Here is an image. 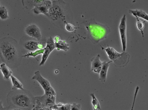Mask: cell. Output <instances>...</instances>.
Listing matches in <instances>:
<instances>
[{
  "instance_id": "ba28073f",
  "label": "cell",
  "mask_w": 148,
  "mask_h": 110,
  "mask_svg": "<svg viewBox=\"0 0 148 110\" xmlns=\"http://www.w3.org/2000/svg\"><path fill=\"white\" fill-rule=\"evenodd\" d=\"M51 4L52 3L49 0H45L37 4L32 11L35 14L42 13L47 16L49 9Z\"/></svg>"
},
{
  "instance_id": "5bb4252c",
  "label": "cell",
  "mask_w": 148,
  "mask_h": 110,
  "mask_svg": "<svg viewBox=\"0 0 148 110\" xmlns=\"http://www.w3.org/2000/svg\"><path fill=\"white\" fill-rule=\"evenodd\" d=\"M40 42L33 40L26 41L23 44V47L26 50L34 51L38 49V45Z\"/></svg>"
},
{
  "instance_id": "8fae6325",
  "label": "cell",
  "mask_w": 148,
  "mask_h": 110,
  "mask_svg": "<svg viewBox=\"0 0 148 110\" xmlns=\"http://www.w3.org/2000/svg\"><path fill=\"white\" fill-rule=\"evenodd\" d=\"M111 62H112L111 60L108 62L104 61L102 62L101 69L99 73V80L103 83L106 81L108 69Z\"/></svg>"
},
{
  "instance_id": "9a60e30c",
  "label": "cell",
  "mask_w": 148,
  "mask_h": 110,
  "mask_svg": "<svg viewBox=\"0 0 148 110\" xmlns=\"http://www.w3.org/2000/svg\"><path fill=\"white\" fill-rule=\"evenodd\" d=\"M10 78L12 84V90L24 89L22 83L17 78L12 75L11 76Z\"/></svg>"
},
{
  "instance_id": "4316f807",
  "label": "cell",
  "mask_w": 148,
  "mask_h": 110,
  "mask_svg": "<svg viewBox=\"0 0 148 110\" xmlns=\"http://www.w3.org/2000/svg\"></svg>"
},
{
  "instance_id": "d4e9b609",
  "label": "cell",
  "mask_w": 148,
  "mask_h": 110,
  "mask_svg": "<svg viewBox=\"0 0 148 110\" xmlns=\"http://www.w3.org/2000/svg\"><path fill=\"white\" fill-rule=\"evenodd\" d=\"M102 67V66L97 67L94 69L92 71L94 72L99 74Z\"/></svg>"
},
{
  "instance_id": "ffe728a7",
  "label": "cell",
  "mask_w": 148,
  "mask_h": 110,
  "mask_svg": "<svg viewBox=\"0 0 148 110\" xmlns=\"http://www.w3.org/2000/svg\"><path fill=\"white\" fill-rule=\"evenodd\" d=\"M90 95L92 97V103L93 106L94 110H101L99 103L98 100L95 97L94 94L91 93L90 94Z\"/></svg>"
},
{
  "instance_id": "603a6c76",
  "label": "cell",
  "mask_w": 148,
  "mask_h": 110,
  "mask_svg": "<svg viewBox=\"0 0 148 110\" xmlns=\"http://www.w3.org/2000/svg\"><path fill=\"white\" fill-rule=\"evenodd\" d=\"M66 30L69 31H73L75 29V27L70 23H66L65 26Z\"/></svg>"
},
{
  "instance_id": "44dd1931",
  "label": "cell",
  "mask_w": 148,
  "mask_h": 110,
  "mask_svg": "<svg viewBox=\"0 0 148 110\" xmlns=\"http://www.w3.org/2000/svg\"><path fill=\"white\" fill-rule=\"evenodd\" d=\"M136 20V26L138 29L140 31L142 36L144 37L143 29L145 27V22L140 20L138 18L137 16L135 17Z\"/></svg>"
},
{
  "instance_id": "4fadbf2b",
  "label": "cell",
  "mask_w": 148,
  "mask_h": 110,
  "mask_svg": "<svg viewBox=\"0 0 148 110\" xmlns=\"http://www.w3.org/2000/svg\"><path fill=\"white\" fill-rule=\"evenodd\" d=\"M128 12L134 17L137 16L138 18H140L148 22V14L145 11L142 9H130L129 10Z\"/></svg>"
},
{
  "instance_id": "277c9868",
  "label": "cell",
  "mask_w": 148,
  "mask_h": 110,
  "mask_svg": "<svg viewBox=\"0 0 148 110\" xmlns=\"http://www.w3.org/2000/svg\"><path fill=\"white\" fill-rule=\"evenodd\" d=\"M69 7L61 0H53L51 6L49 9L47 16L53 22H59L65 26L68 12H71Z\"/></svg>"
},
{
  "instance_id": "52a82bcc",
  "label": "cell",
  "mask_w": 148,
  "mask_h": 110,
  "mask_svg": "<svg viewBox=\"0 0 148 110\" xmlns=\"http://www.w3.org/2000/svg\"><path fill=\"white\" fill-rule=\"evenodd\" d=\"M45 50L42 57L41 61L39 65H43L50 53L56 48L54 40L51 37H50L47 40L46 42V45L44 48Z\"/></svg>"
},
{
  "instance_id": "e0dca14e",
  "label": "cell",
  "mask_w": 148,
  "mask_h": 110,
  "mask_svg": "<svg viewBox=\"0 0 148 110\" xmlns=\"http://www.w3.org/2000/svg\"><path fill=\"white\" fill-rule=\"evenodd\" d=\"M100 55L98 54L90 59L91 71H92L95 68L102 66V62L100 60Z\"/></svg>"
},
{
  "instance_id": "2e32d148",
  "label": "cell",
  "mask_w": 148,
  "mask_h": 110,
  "mask_svg": "<svg viewBox=\"0 0 148 110\" xmlns=\"http://www.w3.org/2000/svg\"><path fill=\"white\" fill-rule=\"evenodd\" d=\"M54 42L56 48H57L58 50H62L67 51L69 49V45L65 40L60 39L58 40L54 41Z\"/></svg>"
},
{
  "instance_id": "ac0fdd59",
  "label": "cell",
  "mask_w": 148,
  "mask_h": 110,
  "mask_svg": "<svg viewBox=\"0 0 148 110\" xmlns=\"http://www.w3.org/2000/svg\"><path fill=\"white\" fill-rule=\"evenodd\" d=\"M9 18L7 9L4 6H0V19L4 20H6Z\"/></svg>"
},
{
  "instance_id": "7a4b0ae2",
  "label": "cell",
  "mask_w": 148,
  "mask_h": 110,
  "mask_svg": "<svg viewBox=\"0 0 148 110\" xmlns=\"http://www.w3.org/2000/svg\"><path fill=\"white\" fill-rule=\"evenodd\" d=\"M8 105L5 110H33L36 101L30 92L25 89L10 91L6 97Z\"/></svg>"
},
{
  "instance_id": "30bf717a",
  "label": "cell",
  "mask_w": 148,
  "mask_h": 110,
  "mask_svg": "<svg viewBox=\"0 0 148 110\" xmlns=\"http://www.w3.org/2000/svg\"><path fill=\"white\" fill-rule=\"evenodd\" d=\"M38 81L44 91L48 90L51 86L48 80L43 78L41 75L39 71L35 72L32 78Z\"/></svg>"
},
{
  "instance_id": "5b68a950",
  "label": "cell",
  "mask_w": 148,
  "mask_h": 110,
  "mask_svg": "<svg viewBox=\"0 0 148 110\" xmlns=\"http://www.w3.org/2000/svg\"><path fill=\"white\" fill-rule=\"evenodd\" d=\"M100 46L102 50L105 51L109 59L113 62L114 65L116 67H124L130 61V55L128 53L123 51L119 53L113 48L109 46L104 48Z\"/></svg>"
},
{
  "instance_id": "484cf974",
  "label": "cell",
  "mask_w": 148,
  "mask_h": 110,
  "mask_svg": "<svg viewBox=\"0 0 148 110\" xmlns=\"http://www.w3.org/2000/svg\"><path fill=\"white\" fill-rule=\"evenodd\" d=\"M5 110V107H4L3 105V102L0 100V110Z\"/></svg>"
},
{
  "instance_id": "9c48e42d",
  "label": "cell",
  "mask_w": 148,
  "mask_h": 110,
  "mask_svg": "<svg viewBox=\"0 0 148 110\" xmlns=\"http://www.w3.org/2000/svg\"><path fill=\"white\" fill-rule=\"evenodd\" d=\"M25 32L29 36L40 40L41 37L40 30L37 26L32 24L27 26L25 29Z\"/></svg>"
},
{
  "instance_id": "cb8c5ba5",
  "label": "cell",
  "mask_w": 148,
  "mask_h": 110,
  "mask_svg": "<svg viewBox=\"0 0 148 110\" xmlns=\"http://www.w3.org/2000/svg\"><path fill=\"white\" fill-rule=\"evenodd\" d=\"M81 109V106L80 104L74 103L71 105V110H80Z\"/></svg>"
},
{
  "instance_id": "7c38bea8",
  "label": "cell",
  "mask_w": 148,
  "mask_h": 110,
  "mask_svg": "<svg viewBox=\"0 0 148 110\" xmlns=\"http://www.w3.org/2000/svg\"><path fill=\"white\" fill-rule=\"evenodd\" d=\"M0 70L3 75V79L6 81L9 80L12 74L11 68L3 62L0 64Z\"/></svg>"
},
{
  "instance_id": "3957f363",
  "label": "cell",
  "mask_w": 148,
  "mask_h": 110,
  "mask_svg": "<svg viewBox=\"0 0 148 110\" xmlns=\"http://www.w3.org/2000/svg\"><path fill=\"white\" fill-rule=\"evenodd\" d=\"M84 24L87 31V38L94 44L106 38L110 32L108 26L98 22L94 19L85 21Z\"/></svg>"
},
{
  "instance_id": "d6986e66",
  "label": "cell",
  "mask_w": 148,
  "mask_h": 110,
  "mask_svg": "<svg viewBox=\"0 0 148 110\" xmlns=\"http://www.w3.org/2000/svg\"><path fill=\"white\" fill-rule=\"evenodd\" d=\"M45 49L44 48L37 50L34 51H31L26 53L25 55L22 56V57H35L37 55L43 54Z\"/></svg>"
},
{
  "instance_id": "7402d4cb",
  "label": "cell",
  "mask_w": 148,
  "mask_h": 110,
  "mask_svg": "<svg viewBox=\"0 0 148 110\" xmlns=\"http://www.w3.org/2000/svg\"><path fill=\"white\" fill-rule=\"evenodd\" d=\"M56 110H71V104L59 103L56 105Z\"/></svg>"
},
{
  "instance_id": "8992f818",
  "label": "cell",
  "mask_w": 148,
  "mask_h": 110,
  "mask_svg": "<svg viewBox=\"0 0 148 110\" xmlns=\"http://www.w3.org/2000/svg\"><path fill=\"white\" fill-rule=\"evenodd\" d=\"M126 21V16L124 14L121 18L118 26L123 51H125L127 46Z\"/></svg>"
},
{
  "instance_id": "6da1fadb",
  "label": "cell",
  "mask_w": 148,
  "mask_h": 110,
  "mask_svg": "<svg viewBox=\"0 0 148 110\" xmlns=\"http://www.w3.org/2000/svg\"><path fill=\"white\" fill-rule=\"evenodd\" d=\"M22 55L17 41L11 37L0 39V57L1 61L11 69H15L21 64Z\"/></svg>"
}]
</instances>
